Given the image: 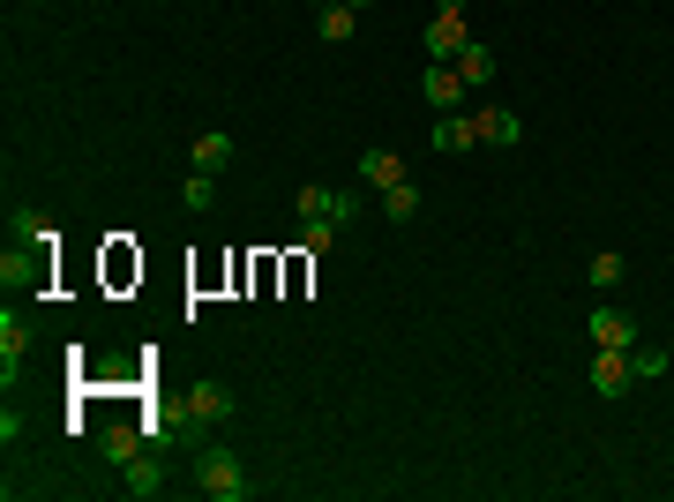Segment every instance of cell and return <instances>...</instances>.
<instances>
[{"mask_svg": "<svg viewBox=\"0 0 674 502\" xmlns=\"http://www.w3.org/2000/svg\"><path fill=\"white\" fill-rule=\"evenodd\" d=\"M195 495H211V502H248V458H240L233 443L195 450Z\"/></svg>", "mask_w": 674, "mask_h": 502, "instance_id": "obj_1", "label": "cell"}, {"mask_svg": "<svg viewBox=\"0 0 674 502\" xmlns=\"http://www.w3.org/2000/svg\"><path fill=\"white\" fill-rule=\"evenodd\" d=\"M240 413V398H233V382H217V376H203L188 398H180V420L195 427V435H211V427H225V420Z\"/></svg>", "mask_w": 674, "mask_h": 502, "instance_id": "obj_2", "label": "cell"}, {"mask_svg": "<svg viewBox=\"0 0 674 502\" xmlns=\"http://www.w3.org/2000/svg\"><path fill=\"white\" fill-rule=\"evenodd\" d=\"M293 210L300 217H330V225H352L360 217V188H323V180H307L293 196Z\"/></svg>", "mask_w": 674, "mask_h": 502, "instance_id": "obj_3", "label": "cell"}, {"mask_svg": "<svg viewBox=\"0 0 674 502\" xmlns=\"http://www.w3.org/2000/svg\"><path fill=\"white\" fill-rule=\"evenodd\" d=\"M420 98L435 105V121H442V113H464V98H472V90H464V76L450 68V60H427V76H420Z\"/></svg>", "mask_w": 674, "mask_h": 502, "instance_id": "obj_4", "label": "cell"}, {"mask_svg": "<svg viewBox=\"0 0 674 502\" xmlns=\"http://www.w3.org/2000/svg\"><path fill=\"white\" fill-rule=\"evenodd\" d=\"M637 337H644V323H637L630 308H592V345L599 353H630Z\"/></svg>", "mask_w": 674, "mask_h": 502, "instance_id": "obj_5", "label": "cell"}, {"mask_svg": "<svg viewBox=\"0 0 674 502\" xmlns=\"http://www.w3.org/2000/svg\"><path fill=\"white\" fill-rule=\"evenodd\" d=\"M464 45H472V31H464V8H435V15H427V60H458Z\"/></svg>", "mask_w": 674, "mask_h": 502, "instance_id": "obj_6", "label": "cell"}, {"mask_svg": "<svg viewBox=\"0 0 674 502\" xmlns=\"http://www.w3.org/2000/svg\"><path fill=\"white\" fill-rule=\"evenodd\" d=\"M630 382H637L630 353H599V360H592V390H599V398H630Z\"/></svg>", "mask_w": 674, "mask_h": 502, "instance_id": "obj_7", "label": "cell"}, {"mask_svg": "<svg viewBox=\"0 0 674 502\" xmlns=\"http://www.w3.org/2000/svg\"><path fill=\"white\" fill-rule=\"evenodd\" d=\"M143 443H150V427H143V420H113V427L98 435V450H105V458H113V465L143 458Z\"/></svg>", "mask_w": 674, "mask_h": 502, "instance_id": "obj_8", "label": "cell"}, {"mask_svg": "<svg viewBox=\"0 0 674 502\" xmlns=\"http://www.w3.org/2000/svg\"><path fill=\"white\" fill-rule=\"evenodd\" d=\"M121 488H127V495H135V502L166 495V465L150 458V450H143V458H127V465H121Z\"/></svg>", "mask_w": 674, "mask_h": 502, "instance_id": "obj_9", "label": "cell"}, {"mask_svg": "<svg viewBox=\"0 0 674 502\" xmlns=\"http://www.w3.org/2000/svg\"><path fill=\"white\" fill-rule=\"evenodd\" d=\"M233 158H240L233 127H203V135H195V172H225Z\"/></svg>", "mask_w": 674, "mask_h": 502, "instance_id": "obj_10", "label": "cell"}, {"mask_svg": "<svg viewBox=\"0 0 674 502\" xmlns=\"http://www.w3.org/2000/svg\"><path fill=\"white\" fill-rule=\"evenodd\" d=\"M8 241H15V248H45V255H53L60 233H53V217H38V210H8Z\"/></svg>", "mask_w": 674, "mask_h": 502, "instance_id": "obj_11", "label": "cell"}, {"mask_svg": "<svg viewBox=\"0 0 674 502\" xmlns=\"http://www.w3.org/2000/svg\"><path fill=\"white\" fill-rule=\"evenodd\" d=\"M472 135H480V143H495V150H509V143L525 135V121L503 113V105H487V113H472Z\"/></svg>", "mask_w": 674, "mask_h": 502, "instance_id": "obj_12", "label": "cell"}, {"mask_svg": "<svg viewBox=\"0 0 674 502\" xmlns=\"http://www.w3.org/2000/svg\"><path fill=\"white\" fill-rule=\"evenodd\" d=\"M450 68L464 76V90H487V83H495V45H480V38H472V45L458 53V60H450Z\"/></svg>", "mask_w": 674, "mask_h": 502, "instance_id": "obj_13", "label": "cell"}, {"mask_svg": "<svg viewBox=\"0 0 674 502\" xmlns=\"http://www.w3.org/2000/svg\"><path fill=\"white\" fill-rule=\"evenodd\" d=\"M472 143H480V135H472V113H442V121H435V150H442V158H458Z\"/></svg>", "mask_w": 674, "mask_h": 502, "instance_id": "obj_14", "label": "cell"}, {"mask_svg": "<svg viewBox=\"0 0 674 502\" xmlns=\"http://www.w3.org/2000/svg\"><path fill=\"white\" fill-rule=\"evenodd\" d=\"M360 180H368V188H397V180H405V158H397V150H360Z\"/></svg>", "mask_w": 674, "mask_h": 502, "instance_id": "obj_15", "label": "cell"}, {"mask_svg": "<svg viewBox=\"0 0 674 502\" xmlns=\"http://www.w3.org/2000/svg\"><path fill=\"white\" fill-rule=\"evenodd\" d=\"M382 217H390V225H413V217H420V180L382 188Z\"/></svg>", "mask_w": 674, "mask_h": 502, "instance_id": "obj_16", "label": "cell"}, {"mask_svg": "<svg viewBox=\"0 0 674 502\" xmlns=\"http://www.w3.org/2000/svg\"><path fill=\"white\" fill-rule=\"evenodd\" d=\"M315 31H323L330 45H345L352 31H360V8H345V0H330V8H315Z\"/></svg>", "mask_w": 674, "mask_h": 502, "instance_id": "obj_17", "label": "cell"}, {"mask_svg": "<svg viewBox=\"0 0 674 502\" xmlns=\"http://www.w3.org/2000/svg\"><path fill=\"white\" fill-rule=\"evenodd\" d=\"M337 233H345V225H330V217H300V255H315V263H323V255L337 248Z\"/></svg>", "mask_w": 674, "mask_h": 502, "instance_id": "obj_18", "label": "cell"}, {"mask_svg": "<svg viewBox=\"0 0 674 502\" xmlns=\"http://www.w3.org/2000/svg\"><path fill=\"white\" fill-rule=\"evenodd\" d=\"M23 353H31V331H23L15 315H0V360H8V382H15V368H23Z\"/></svg>", "mask_w": 674, "mask_h": 502, "instance_id": "obj_19", "label": "cell"}, {"mask_svg": "<svg viewBox=\"0 0 674 502\" xmlns=\"http://www.w3.org/2000/svg\"><path fill=\"white\" fill-rule=\"evenodd\" d=\"M630 368H637V382H652V376H667V368H674V353H667V345H644V337H637V345H630Z\"/></svg>", "mask_w": 674, "mask_h": 502, "instance_id": "obj_20", "label": "cell"}, {"mask_svg": "<svg viewBox=\"0 0 674 502\" xmlns=\"http://www.w3.org/2000/svg\"><path fill=\"white\" fill-rule=\"evenodd\" d=\"M585 278H592V293H615V286L630 278V263H622V255L607 248V255H592V270H585Z\"/></svg>", "mask_w": 674, "mask_h": 502, "instance_id": "obj_21", "label": "cell"}, {"mask_svg": "<svg viewBox=\"0 0 674 502\" xmlns=\"http://www.w3.org/2000/svg\"><path fill=\"white\" fill-rule=\"evenodd\" d=\"M180 203H188L195 217H203V210L217 203V172H188V180H180Z\"/></svg>", "mask_w": 674, "mask_h": 502, "instance_id": "obj_22", "label": "cell"}, {"mask_svg": "<svg viewBox=\"0 0 674 502\" xmlns=\"http://www.w3.org/2000/svg\"><path fill=\"white\" fill-rule=\"evenodd\" d=\"M345 8H360V15H368V8H375V0H345Z\"/></svg>", "mask_w": 674, "mask_h": 502, "instance_id": "obj_23", "label": "cell"}, {"mask_svg": "<svg viewBox=\"0 0 674 502\" xmlns=\"http://www.w3.org/2000/svg\"><path fill=\"white\" fill-rule=\"evenodd\" d=\"M435 8H464V0H435Z\"/></svg>", "mask_w": 674, "mask_h": 502, "instance_id": "obj_24", "label": "cell"}, {"mask_svg": "<svg viewBox=\"0 0 674 502\" xmlns=\"http://www.w3.org/2000/svg\"><path fill=\"white\" fill-rule=\"evenodd\" d=\"M315 8H330V0H315Z\"/></svg>", "mask_w": 674, "mask_h": 502, "instance_id": "obj_25", "label": "cell"}]
</instances>
